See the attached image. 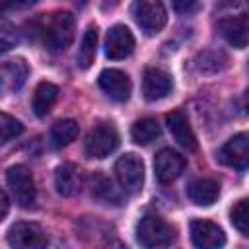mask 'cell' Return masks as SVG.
Segmentation results:
<instances>
[{"label": "cell", "instance_id": "cell-1", "mask_svg": "<svg viewBox=\"0 0 249 249\" xmlns=\"http://www.w3.org/2000/svg\"><path fill=\"white\" fill-rule=\"evenodd\" d=\"M74 16L70 12H51L41 14L33 21L27 23L31 29L29 35L43 43L45 49L53 53H60L70 47L74 39Z\"/></svg>", "mask_w": 249, "mask_h": 249}, {"label": "cell", "instance_id": "cell-2", "mask_svg": "<svg viewBox=\"0 0 249 249\" xmlns=\"http://www.w3.org/2000/svg\"><path fill=\"white\" fill-rule=\"evenodd\" d=\"M175 239V230L163 218L148 214L136 226V241L142 247H165Z\"/></svg>", "mask_w": 249, "mask_h": 249}, {"label": "cell", "instance_id": "cell-3", "mask_svg": "<svg viewBox=\"0 0 249 249\" xmlns=\"http://www.w3.org/2000/svg\"><path fill=\"white\" fill-rule=\"evenodd\" d=\"M130 12L138 27L148 35L160 33L167 21V12L161 0H134Z\"/></svg>", "mask_w": 249, "mask_h": 249}, {"label": "cell", "instance_id": "cell-4", "mask_svg": "<svg viewBox=\"0 0 249 249\" xmlns=\"http://www.w3.org/2000/svg\"><path fill=\"white\" fill-rule=\"evenodd\" d=\"M6 185L14 196V200L21 208H31L37 198L33 175L25 165H12L6 169Z\"/></svg>", "mask_w": 249, "mask_h": 249}, {"label": "cell", "instance_id": "cell-5", "mask_svg": "<svg viewBox=\"0 0 249 249\" xmlns=\"http://www.w3.org/2000/svg\"><path fill=\"white\" fill-rule=\"evenodd\" d=\"M119 148V132L111 123H97L86 136L84 150L89 158H107Z\"/></svg>", "mask_w": 249, "mask_h": 249}, {"label": "cell", "instance_id": "cell-6", "mask_svg": "<svg viewBox=\"0 0 249 249\" xmlns=\"http://www.w3.org/2000/svg\"><path fill=\"white\" fill-rule=\"evenodd\" d=\"M115 175L123 191L138 193L144 185V163L136 154H124L115 163Z\"/></svg>", "mask_w": 249, "mask_h": 249}, {"label": "cell", "instance_id": "cell-7", "mask_svg": "<svg viewBox=\"0 0 249 249\" xmlns=\"http://www.w3.org/2000/svg\"><path fill=\"white\" fill-rule=\"evenodd\" d=\"M218 161L237 171L247 169L249 167V134L247 132L233 134L218 150Z\"/></svg>", "mask_w": 249, "mask_h": 249}, {"label": "cell", "instance_id": "cell-8", "mask_svg": "<svg viewBox=\"0 0 249 249\" xmlns=\"http://www.w3.org/2000/svg\"><path fill=\"white\" fill-rule=\"evenodd\" d=\"M8 243L18 249H37L47 245V233L35 222H18L8 230Z\"/></svg>", "mask_w": 249, "mask_h": 249}, {"label": "cell", "instance_id": "cell-9", "mask_svg": "<svg viewBox=\"0 0 249 249\" xmlns=\"http://www.w3.org/2000/svg\"><path fill=\"white\" fill-rule=\"evenodd\" d=\"M185 169V158L171 148H163L154 158V173L160 183L175 181Z\"/></svg>", "mask_w": 249, "mask_h": 249}, {"label": "cell", "instance_id": "cell-10", "mask_svg": "<svg viewBox=\"0 0 249 249\" xmlns=\"http://www.w3.org/2000/svg\"><path fill=\"white\" fill-rule=\"evenodd\" d=\"M97 84L113 101H126L130 97L132 84H130V78L123 70H117V68L103 70L97 78Z\"/></svg>", "mask_w": 249, "mask_h": 249}, {"label": "cell", "instance_id": "cell-11", "mask_svg": "<svg viewBox=\"0 0 249 249\" xmlns=\"http://www.w3.org/2000/svg\"><path fill=\"white\" fill-rule=\"evenodd\" d=\"M132 51H134V35L130 33V29L124 25H113L107 31L105 54L111 60H121L126 58Z\"/></svg>", "mask_w": 249, "mask_h": 249}, {"label": "cell", "instance_id": "cell-12", "mask_svg": "<svg viewBox=\"0 0 249 249\" xmlns=\"http://www.w3.org/2000/svg\"><path fill=\"white\" fill-rule=\"evenodd\" d=\"M173 89L171 76L161 68H146L142 78V93L148 101L163 99Z\"/></svg>", "mask_w": 249, "mask_h": 249}, {"label": "cell", "instance_id": "cell-13", "mask_svg": "<svg viewBox=\"0 0 249 249\" xmlns=\"http://www.w3.org/2000/svg\"><path fill=\"white\" fill-rule=\"evenodd\" d=\"M191 239L200 249H216L226 243L224 231L208 220H193L191 222Z\"/></svg>", "mask_w": 249, "mask_h": 249}, {"label": "cell", "instance_id": "cell-14", "mask_svg": "<svg viewBox=\"0 0 249 249\" xmlns=\"http://www.w3.org/2000/svg\"><path fill=\"white\" fill-rule=\"evenodd\" d=\"M218 29L233 49H245L249 45V19L241 16H230L220 19Z\"/></svg>", "mask_w": 249, "mask_h": 249}, {"label": "cell", "instance_id": "cell-15", "mask_svg": "<svg viewBox=\"0 0 249 249\" xmlns=\"http://www.w3.org/2000/svg\"><path fill=\"white\" fill-rule=\"evenodd\" d=\"M165 124H167V128H169V132H171V136L175 138V142L181 146V148H185V150H189V152H195L196 150V136H195V132H193V128H191V124H189V121H187V117L181 113V111H171V113H167L165 115Z\"/></svg>", "mask_w": 249, "mask_h": 249}, {"label": "cell", "instance_id": "cell-16", "mask_svg": "<svg viewBox=\"0 0 249 249\" xmlns=\"http://www.w3.org/2000/svg\"><path fill=\"white\" fill-rule=\"evenodd\" d=\"M84 185V177L78 165L74 163H62L54 171V187L56 193L62 196H74Z\"/></svg>", "mask_w": 249, "mask_h": 249}, {"label": "cell", "instance_id": "cell-17", "mask_svg": "<svg viewBox=\"0 0 249 249\" xmlns=\"http://www.w3.org/2000/svg\"><path fill=\"white\" fill-rule=\"evenodd\" d=\"M29 68L23 58H12L2 64V91H18L27 80Z\"/></svg>", "mask_w": 249, "mask_h": 249}, {"label": "cell", "instance_id": "cell-18", "mask_svg": "<svg viewBox=\"0 0 249 249\" xmlns=\"http://www.w3.org/2000/svg\"><path fill=\"white\" fill-rule=\"evenodd\" d=\"M187 195H189V198L195 204H198V206H210L218 198V195H220V185L214 179H198V181H193L189 185Z\"/></svg>", "mask_w": 249, "mask_h": 249}, {"label": "cell", "instance_id": "cell-19", "mask_svg": "<svg viewBox=\"0 0 249 249\" xmlns=\"http://www.w3.org/2000/svg\"><path fill=\"white\" fill-rule=\"evenodd\" d=\"M58 97V88L51 82H39L35 91H33V101H31V107H33V113L37 117H45L49 115V111L53 109L54 101Z\"/></svg>", "mask_w": 249, "mask_h": 249}, {"label": "cell", "instance_id": "cell-20", "mask_svg": "<svg viewBox=\"0 0 249 249\" xmlns=\"http://www.w3.org/2000/svg\"><path fill=\"white\" fill-rule=\"evenodd\" d=\"M78 132H80V126H78L76 121H72V119H60L51 128V134H49L51 146L56 148V150H60V148L72 144L76 140Z\"/></svg>", "mask_w": 249, "mask_h": 249}, {"label": "cell", "instance_id": "cell-21", "mask_svg": "<svg viewBox=\"0 0 249 249\" xmlns=\"http://www.w3.org/2000/svg\"><path fill=\"white\" fill-rule=\"evenodd\" d=\"M195 66L198 72L204 74H216L220 70H224L228 66V54L218 51V49H206L200 51L195 58Z\"/></svg>", "mask_w": 249, "mask_h": 249}, {"label": "cell", "instance_id": "cell-22", "mask_svg": "<svg viewBox=\"0 0 249 249\" xmlns=\"http://www.w3.org/2000/svg\"><path fill=\"white\" fill-rule=\"evenodd\" d=\"M95 45H97V29L95 25H89L86 31H84V37H82V43L78 47V54H76V60H78V66L80 68H89L93 58H95Z\"/></svg>", "mask_w": 249, "mask_h": 249}, {"label": "cell", "instance_id": "cell-23", "mask_svg": "<svg viewBox=\"0 0 249 249\" xmlns=\"http://www.w3.org/2000/svg\"><path fill=\"white\" fill-rule=\"evenodd\" d=\"M130 136H132V140H134L136 144L146 146V144L154 142V140L160 136V124H158L156 119H150V117L140 119V121H136V123L132 124Z\"/></svg>", "mask_w": 249, "mask_h": 249}, {"label": "cell", "instance_id": "cell-24", "mask_svg": "<svg viewBox=\"0 0 249 249\" xmlns=\"http://www.w3.org/2000/svg\"><path fill=\"white\" fill-rule=\"evenodd\" d=\"M91 195L95 198H99L101 202H111V204H119L121 202V196L119 193L115 191L113 183L107 179V177H101V175H95L93 181H91Z\"/></svg>", "mask_w": 249, "mask_h": 249}, {"label": "cell", "instance_id": "cell-25", "mask_svg": "<svg viewBox=\"0 0 249 249\" xmlns=\"http://www.w3.org/2000/svg\"><path fill=\"white\" fill-rule=\"evenodd\" d=\"M230 220H231V226L249 237V198H241L233 204L231 212H230Z\"/></svg>", "mask_w": 249, "mask_h": 249}, {"label": "cell", "instance_id": "cell-26", "mask_svg": "<svg viewBox=\"0 0 249 249\" xmlns=\"http://www.w3.org/2000/svg\"><path fill=\"white\" fill-rule=\"evenodd\" d=\"M0 132H2V142L6 144V142H10L12 138H16L23 132V124L18 119L10 117L8 113H2L0 115Z\"/></svg>", "mask_w": 249, "mask_h": 249}, {"label": "cell", "instance_id": "cell-27", "mask_svg": "<svg viewBox=\"0 0 249 249\" xmlns=\"http://www.w3.org/2000/svg\"><path fill=\"white\" fill-rule=\"evenodd\" d=\"M18 43V31L12 23L8 21H2V31H0V47L2 51H8L12 47H16Z\"/></svg>", "mask_w": 249, "mask_h": 249}, {"label": "cell", "instance_id": "cell-28", "mask_svg": "<svg viewBox=\"0 0 249 249\" xmlns=\"http://www.w3.org/2000/svg\"><path fill=\"white\" fill-rule=\"evenodd\" d=\"M171 4H173V8H175V12H179V14H189V12L195 10L196 0H171Z\"/></svg>", "mask_w": 249, "mask_h": 249}, {"label": "cell", "instance_id": "cell-29", "mask_svg": "<svg viewBox=\"0 0 249 249\" xmlns=\"http://www.w3.org/2000/svg\"><path fill=\"white\" fill-rule=\"evenodd\" d=\"M37 0H2V4H4V8H8V6H18V8H25V6H31V4H35Z\"/></svg>", "mask_w": 249, "mask_h": 249}, {"label": "cell", "instance_id": "cell-30", "mask_svg": "<svg viewBox=\"0 0 249 249\" xmlns=\"http://www.w3.org/2000/svg\"><path fill=\"white\" fill-rule=\"evenodd\" d=\"M8 206H10V200H8V195L2 193V218L8 214Z\"/></svg>", "mask_w": 249, "mask_h": 249}, {"label": "cell", "instance_id": "cell-31", "mask_svg": "<svg viewBox=\"0 0 249 249\" xmlns=\"http://www.w3.org/2000/svg\"><path fill=\"white\" fill-rule=\"evenodd\" d=\"M243 109H245V113L249 115V89H247L245 95H243Z\"/></svg>", "mask_w": 249, "mask_h": 249}, {"label": "cell", "instance_id": "cell-32", "mask_svg": "<svg viewBox=\"0 0 249 249\" xmlns=\"http://www.w3.org/2000/svg\"><path fill=\"white\" fill-rule=\"evenodd\" d=\"M245 6H247V10H249V0H245Z\"/></svg>", "mask_w": 249, "mask_h": 249}, {"label": "cell", "instance_id": "cell-33", "mask_svg": "<svg viewBox=\"0 0 249 249\" xmlns=\"http://www.w3.org/2000/svg\"><path fill=\"white\" fill-rule=\"evenodd\" d=\"M76 2H80V4H84V2H86V0H76Z\"/></svg>", "mask_w": 249, "mask_h": 249}]
</instances>
